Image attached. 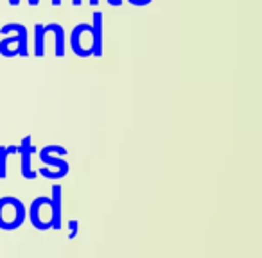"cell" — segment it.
<instances>
[{
    "label": "cell",
    "instance_id": "5b68a950",
    "mask_svg": "<svg viewBox=\"0 0 262 258\" xmlns=\"http://www.w3.org/2000/svg\"><path fill=\"white\" fill-rule=\"evenodd\" d=\"M92 26L90 24H77L70 34V47L74 54L79 58H90L92 56Z\"/></svg>",
    "mask_w": 262,
    "mask_h": 258
},
{
    "label": "cell",
    "instance_id": "e0dca14e",
    "mask_svg": "<svg viewBox=\"0 0 262 258\" xmlns=\"http://www.w3.org/2000/svg\"><path fill=\"white\" fill-rule=\"evenodd\" d=\"M38 4H40L38 0H29V6H38Z\"/></svg>",
    "mask_w": 262,
    "mask_h": 258
},
{
    "label": "cell",
    "instance_id": "5bb4252c",
    "mask_svg": "<svg viewBox=\"0 0 262 258\" xmlns=\"http://www.w3.org/2000/svg\"><path fill=\"white\" fill-rule=\"evenodd\" d=\"M81 4H83V0H72V6H76V8H79Z\"/></svg>",
    "mask_w": 262,
    "mask_h": 258
},
{
    "label": "cell",
    "instance_id": "ba28073f",
    "mask_svg": "<svg viewBox=\"0 0 262 258\" xmlns=\"http://www.w3.org/2000/svg\"><path fill=\"white\" fill-rule=\"evenodd\" d=\"M61 185H54L52 186V229H61L63 224V215H61Z\"/></svg>",
    "mask_w": 262,
    "mask_h": 258
},
{
    "label": "cell",
    "instance_id": "ac0fdd59",
    "mask_svg": "<svg viewBox=\"0 0 262 258\" xmlns=\"http://www.w3.org/2000/svg\"><path fill=\"white\" fill-rule=\"evenodd\" d=\"M99 4V0H90V6H97Z\"/></svg>",
    "mask_w": 262,
    "mask_h": 258
},
{
    "label": "cell",
    "instance_id": "277c9868",
    "mask_svg": "<svg viewBox=\"0 0 262 258\" xmlns=\"http://www.w3.org/2000/svg\"><path fill=\"white\" fill-rule=\"evenodd\" d=\"M54 153L65 156L67 149H65V147H61V146H56V144H49V146H45L43 149L40 151V160L43 161V163L54 167V171H51L49 174L43 176V178H47V179H61V178H65V176L69 174V169H70L69 163H67L63 158H54V156H52Z\"/></svg>",
    "mask_w": 262,
    "mask_h": 258
},
{
    "label": "cell",
    "instance_id": "8992f818",
    "mask_svg": "<svg viewBox=\"0 0 262 258\" xmlns=\"http://www.w3.org/2000/svg\"><path fill=\"white\" fill-rule=\"evenodd\" d=\"M36 153V147L33 144V138L29 135L24 136V140L18 146V153L22 156V176L26 179H34L38 176V172L33 171V165H31V160H33V154Z\"/></svg>",
    "mask_w": 262,
    "mask_h": 258
},
{
    "label": "cell",
    "instance_id": "6da1fadb",
    "mask_svg": "<svg viewBox=\"0 0 262 258\" xmlns=\"http://www.w3.org/2000/svg\"><path fill=\"white\" fill-rule=\"evenodd\" d=\"M0 33L9 34L16 33L13 38H4L0 41V54L4 58H15V56H29V49H27V29L22 24H6L0 27Z\"/></svg>",
    "mask_w": 262,
    "mask_h": 258
},
{
    "label": "cell",
    "instance_id": "52a82bcc",
    "mask_svg": "<svg viewBox=\"0 0 262 258\" xmlns=\"http://www.w3.org/2000/svg\"><path fill=\"white\" fill-rule=\"evenodd\" d=\"M92 26V56L95 58H101L102 52H104V47H102V29H104V20H102V13L95 11L94 13V22Z\"/></svg>",
    "mask_w": 262,
    "mask_h": 258
},
{
    "label": "cell",
    "instance_id": "7c38bea8",
    "mask_svg": "<svg viewBox=\"0 0 262 258\" xmlns=\"http://www.w3.org/2000/svg\"><path fill=\"white\" fill-rule=\"evenodd\" d=\"M127 2L133 6H147V4H151L153 0H127Z\"/></svg>",
    "mask_w": 262,
    "mask_h": 258
},
{
    "label": "cell",
    "instance_id": "3957f363",
    "mask_svg": "<svg viewBox=\"0 0 262 258\" xmlns=\"http://www.w3.org/2000/svg\"><path fill=\"white\" fill-rule=\"evenodd\" d=\"M31 224L40 231L52 229V201L47 196H40L31 203L29 208Z\"/></svg>",
    "mask_w": 262,
    "mask_h": 258
},
{
    "label": "cell",
    "instance_id": "7a4b0ae2",
    "mask_svg": "<svg viewBox=\"0 0 262 258\" xmlns=\"http://www.w3.org/2000/svg\"><path fill=\"white\" fill-rule=\"evenodd\" d=\"M26 206L18 197H0V229L13 231L18 229L26 221Z\"/></svg>",
    "mask_w": 262,
    "mask_h": 258
},
{
    "label": "cell",
    "instance_id": "30bf717a",
    "mask_svg": "<svg viewBox=\"0 0 262 258\" xmlns=\"http://www.w3.org/2000/svg\"><path fill=\"white\" fill-rule=\"evenodd\" d=\"M45 36L47 33H45L43 24H36L34 26V56L36 58L45 56Z\"/></svg>",
    "mask_w": 262,
    "mask_h": 258
},
{
    "label": "cell",
    "instance_id": "2e32d148",
    "mask_svg": "<svg viewBox=\"0 0 262 258\" xmlns=\"http://www.w3.org/2000/svg\"><path fill=\"white\" fill-rule=\"evenodd\" d=\"M52 6H56V8H58V6H61V0H52Z\"/></svg>",
    "mask_w": 262,
    "mask_h": 258
},
{
    "label": "cell",
    "instance_id": "9a60e30c",
    "mask_svg": "<svg viewBox=\"0 0 262 258\" xmlns=\"http://www.w3.org/2000/svg\"><path fill=\"white\" fill-rule=\"evenodd\" d=\"M9 4H11V6H20V0H9Z\"/></svg>",
    "mask_w": 262,
    "mask_h": 258
},
{
    "label": "cell",
    "instance_id": "8fae6325",
    "mask_svg": "<svg viewBox=\"0 0 262 258\" xmlns=\"http://www.w3.org/2000/svg\"><path fill=\"white\" fill-rule=\"evenodd\" d=\"M18 153V146H0V179H4L8 174V158Z\"/></svg>",
    "mask_w": 262,
    "mask_h": 258
},
{
    "label": "cell",
    "instance_id": "9c48e42d",
    "mask_svg": "<svg viewBox=\"0 0 262 258\" xmlns=\"http://www.w3.org/2000/svg\"><path fill=\"white\" fill-rule=\"evenodd\" d=\"M43 27H45V33H54L56 56L58 58H65V31H63V26H59V24H47Z\"/></svg>",
    "mask_w": 262,
    "mask_h": 258
},
{
    "label": "cell",
    "instance_id": "4fadbf2b",
    "mask_svg": "<svg viewBox=\"0 0 262 258\" xmlns=\"http://www.w3.org/2000/svg\"><path fill=\"white\" fill-rule=\"evenodd\" d=\"M108 4L110 6H120L122 4V0H108Z\"/></svg>",
    "mask_w": 262,
    "mask_h": 258
}]
</instances>
